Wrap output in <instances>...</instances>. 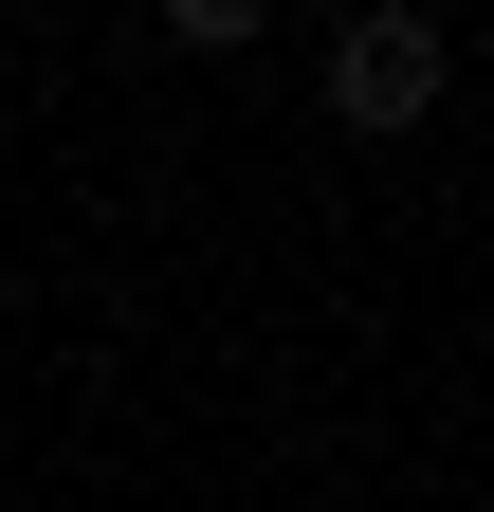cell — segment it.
Wrapping results in <instances>:
<instances>
[{"label": "cell", "mask_w": 494, "mask_h": 512, "mask_svg": "<svg viewBox=\"0 0 494 512\" xmlns=\"http://www.w3.org/2000/svg\"><path fill=\"white\" fill-rule=\"evenodd\" d=\"M257 19H275V0H165V37H202V55H238Z\"/></svg>", "instance_id": "obj_2"}, {"label": "cell", "mask_w": 494, "mask_h": 512, "mask_svg": "<svg viewBox=\"0 0 494 512\" xmlns=\"http://www.w3.org/2000/svg\"><path fill=\"white\" fill-rule=\"evenodd\" d=\"M330 110L366 128V147L421 128V110H440V19H421V0H366V19L330 37Z\"/></svg>", "instance_id": "obj_1"}]
</instances>
